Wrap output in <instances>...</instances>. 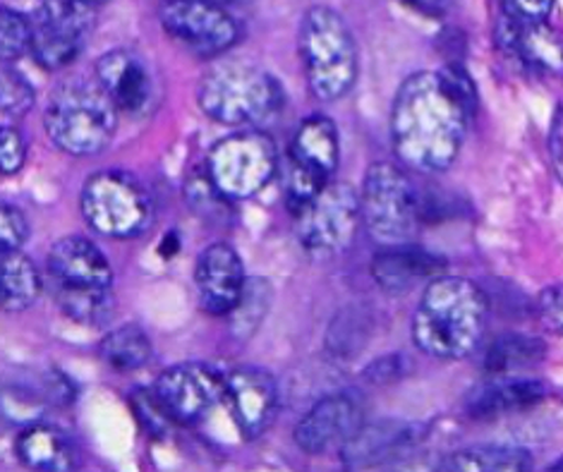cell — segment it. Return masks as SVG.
Returning a JSON list of instances; mask_svg holds the SVG:
<instances>
[{
	"mask_svg": "<svg viewBox=\"0 0 563 472\" xmlns=\"http://www.w3.org/2000/svg\"><path fill=\"white\" fill-rule=\"evenodd\" d=\"M544 394V384L532 376H489L467 391L465 413L477 420H489V417L538 406Z\"/></svg>",
	"mask_w": 563,
	"mask_h": 472,
	"instance_id": "cell-21",
	"label": "cell"
},
{
	"mask_svg": "<svg viewBox=\"0 0 563 472\" xmlns=\"http://www.w3.org/2000/svg\"><path fill=\"white\" fill-rule=\"evenodd\" d=\"M97 85L109 97L115 111L130 116L144 113L154 99L150 67L137 53L109 51L97 63Z\"/></svg>",
	"mask_w": 563,
	"mask_h": 472,
	"instance_id": "cell-18",
	"label": "cell"
},
{
	"mask_svg": "<svg viewBox=\"0 0 563 472\" xmlns=\"http://www.w3.org/2000/svg\"><path fill=\"white\" fill-rule=\"evenodd\" d=\"M199 106L221 125L257 128L284 106V89L257 65L219 63L199 83Z\"/></svg>",
	"mask_w": 563,
	"mask_h": 472,
	"instance_id": "cell-4",
	"label": "cell"
},
{
	"mask_svg": "<svg viewBox=\"0 0 563 472\" xmlns=\"http://www.w3.org/2000/svg\"><path fill=\"white\" fill-rule=\"evenodd\" d=\"M56 300L65 317L85 327H99L115 315L111 288H56Z\"/></svg>",
	"mask_w": 563,
	"mask_h": 472,
	"instance_id": "cell-28",
	"label": "cell"
},
{
	"mask_svg": "<svg viewBox=\"0 0 563 472\" xmlns=\"http://www.w3.org/2000/svg\"><path fill=\"white\" fill-rule=\"evenodd\" d=\"M406 358L400 355H388L384 360H377L374 365L367 370V376L374 382V384H384V382H394L396 376L406 374Z\"/></svg>",
	"mask_w": 563,
	"mask_h": 472,
	"instance_id": "cell-37",
	"label": "cell"
},
{
	"mask_svg": "<svg viewBox=\"0 0 563 472\" xmlns=\"http://www.w3.org/2000/svg\"><path fill=\"white\" fill-rule=\"evenodd\" d=\"M496 42L532 70L563 77V32L547 20H518L501 15Z\"/></svg>",
	"mask_w": 563,
	"mask_h": 472,
	"instance_id": "cell-17",
	"label": "cell"
},
{
	"mask_svg": "<svg viewBox=\"0 0 563 472\" xmlns=\"http://www.w3.org/2000/svg\"><path fill=\"white\" fill-rule=\"evenodd\" d=\"M549 472H563V458H561L559 463H554L552 468H549Z\"/></svg>",
	"mask_w": 563,
	"mask_h": 472,
	"instance_id": "cell-39",
	"label": "cell"
},
{
	"mask_svg": "<svg viewBox=\"0 0 563 472\" xmlns=\"http://www.w3.org/2000/svg\"><path fill=\"white\" fill-rule=\"evenodd\" d=\"M26 235H30V223L24 213L8 201H0V254L20 250Z\"/></svg>",
	"mask_w": 563,
	"mask_h": 472,
	"instance_id": "cell-32",
	"label": "cell"
},
{
	"mask_svg": "<svg viewBox=\"0 0 563 472\" xmlns=\"http://www.w3.org/2000/svg\"><path fill=\"white\" fill-rule=\"evenodd\" d=\"M420 12H432V18H444V12L451 8L449 3H418Z\"/></svg>",
	"mask_w": 563,
	"mask_h": 472,
	"instance_id": "cell-38",
	"label": "cell"
},
{
	"mask_svg": "<svg viewBox=\"0 0 563 472\" xmlns=\"http://www.w3.org/2000/svg\"><path fill=\"white\" fill-rule=\"evenodd\" d=\"M132 406H135L142 425H146L152 431H164L168 427L170 417L161 408L154 391H137V394H132Z\"/></svg>",
	"mask_w": 563,
	"mask_h": 472,
	"instance_id": "cell-35",
	"label": "cell"
},
{
	"mask_svg": "<svg viewBox=\"0 0 563 472\" xmlns=\"http://www.w3.org/2000/svg\"><path fill=\"white\" fill-rule=\"evenodd\" d=\"M223 400L243 437L254 439L269 429L278 413V384L266 370L240 367L223 376Z\"/></svg>",
	"mask_w": 563,
	"mask_h": 472,
	"instance_id": "cell-15",
	"label": "cell"
},
{
	"mask_svg": "<svg viewBox=\"0 0 563 472\" xmlns=\"http://www.w3.org/2000/svg\"><path fill=\"white\" fill-rule=\"evenodd\" d=\"M365 403L353 388L336 391L319 398L307 410L298 427H295V443L305 453H327L333 449H343L357 431L365 427Z\"/></svg>",
	"mask_w": 563,
	"mask_h": 472,
	"instance_id": "cell-13",
	"label": "cell"
},
{
	"mask_svg": "<svg viewBox=\"0 0 563 472\" xmlns=\"http://www.w3.org/2000/svg\"><path fill=\"white\" fill-rule=\"evenodd\" d=\"M82 213L99 235L128 240L152 223L154 207L142 183L123 171L91 175L82 190Z\"/></svg>",
	"mask_w": 563,
	"mask_h": 472,
	"instance_id": "cell-8",
	"label": "cell"
},
{
	"mask_svg": "<svg viewBox=\"0 0 563 472\" xmlns=\"http://www.w3.org/2000/svg\"><path fill=\"white\" fill-rule=\"evenodd\" d=\"M51 142L73 156H97L115 138L118 116L97 83L70 79L60 85L46 108Z\"/></svg>",
	"mask_w": 563,
	"mask_h": 472,
	"instance_id": "cell-5",
	"label": "cell"
},
{
	"mask_svg": "<svg viewBox=\"0 0 563 472\" xmlns=\"http://www.w3.org/2000/svg\"><path fill=\"white\" fill-rule=\"evenodd\" d=\"M48 272L56 288H111L113 272L103 252L91 240L70 235L53 245Z\"/></svg>",
	"mask_w": 563,
	"mask_h": 472,
	"instance_id": "cell-20",
	"label": "cell"
},
{
	"mask_svg": "<svg viewBox=\"0 0 563 472\" xmlns=\"http://www.w3.org/2000/svg\"><path fill=\"white\" fill-rule=\"evenodd\" d=\"M42 293V276L22 250L0 254V309L22 312Z\"/></svg>",
	"mask_w": 563,
	"mask_h": 472,
	"instance_id": "cell-24",
	"label": "cell"
},
{
	"mask_svg": "<svg viewBox=\"0 0 563 472\" xmlns=\"http://www.w3.org/2000/svg\"><path fill=\"white\" fill-rule=\"evenodd\" d=\"M245 268L240 254L228 242H213L199 254L195 286L199 303L209 315H233L245 290Z\"/></svg>",
	"mask_w": 563,
	"mask_h": 472,
	"instance_id": "cell-16",
	"label": "cell"
},
{
	"mask_svg": "<svg viewBox=\"0 0 563 472\" xmlns=\"http://www.w3.org/2000/svg\"><path fill=\"white\" fill-rule=\"evenodd\" d=\"M446 260L441 254L415 245L382 248L372 260V276L379 283L382 290L388 293H408L418 288L420 283H432L444 276Z\"/></svg>",
	"mask_w": 563,
	"mask_h": 472,
	"instance_id": "cell-19",
	"label": "cell"
},
{
	"mask_svg": "<svg viewBox=\"0 0 563 472\" xmlns=\"http://www.w3.org/2000/svg\"><path fill=\"white\" fill-rule=\"evenodd\" d=\"M339 158L341 144L333 120L327 116L307 118L292 134L288 146L284 187L290 213L305 209L329 183H333Z\"/></svg>",
	"mask_w": 563,
	"mask_h": 472,
	"instance_id": "cell-9",
	"label": "cell"
},
{
	"mask_svg": "<svg viewBox=\"0 0 563 472\" xmlns=\"http://www.w3.org/2000/svg\"><path fill=\"white\" fill-rule=\"evenodd\" d=\"M97 24V6L91 3H44L32 24L30 51L46 70H60L82 51L87 34Z\"/></svg>",
	"mask_w": 563,
	"mask_h": 472,
	"instance_id": "cell-11",
	"label": "cell"
},
{
	"mask_svg": "<svg viewBox=\"0 0 563 472\" xmlns=\"http://www.w3.org/2000/svg\"><path fill=\"white\" fill-rule=\"evenodd\" d=\"M475 108L477 91L461 63L410 75L391 108V140L400 166L418 173L446 171L461 152Z\"/></svg>",
	"mask_w": 563,
	"mask_h": 472,
	"instance_id": "cell-1",
	"label": "cell"
},
{
	"mask_svg": "<svg viewBox=\"0 0 563 472\" xmlns=\"http://www.w3.org/2000/svg\"><path fill=\"white\" fill-rule=\"evenodd\" d=\"M538 312L547 329L563 336V283H554V286H547L540 293Z\"/></svg>",
	"mask_w": 563,
	"mask_h": 472,
	"instance_id": "cell-34",
	"label": "cell"
},
{
	"mask_svg": "<svg viewBox=\"0 0 563 472\" xmlns=\"http://www.w3.org/2000/svg\"><path fill=\"white\" fill-rule=\"evenodd\" d=\"M422 427L400 420L365 422L357 435L341 449L343 463L353 470L379 465L396 453H406L420 441Z\"/></svg>",
	"mask_w": 563,
	"mask_h": 472,
	"instance_id": "cell-22",
	"label": "cell"
},
{
	"mask_svg": "<svg viewBox=\"0 0 563 472\" xmlns=\"http://www.w3.org/2000/svg\"><path fill=\"white\" fill-rule=\"evenodd\" d=\"M152 391L170 422L192 425L223 400V376L199 362H183L161 372Z\"/></svg>",
	"mask_w": 563,
	"mask_h": 472,
	"instance_id": "cell-14",
	"label": "cell"
},
{
	"mask_svg": "<svg viewBox=\"0 0 563 472\" xmlns=\"http://www.w3.org/2000/svg\"><path fill=\"white\" fill-rule=\"evenodd\" d=\"M101 358L109 362L113 370L132 372L144 367L152 360V343L137 323H125L103 336Z\"/></svg>",
	"mask_w": 563,
	"mask_h": 472,
	"instance_id": "cell-27",
	"label": "cell"
},
{
	"mask_svg": "<svg viewBox=\"0 0 563 472\" xmlns=\"http://www.w3.org/2000/svg\"><path fill=\"white\" fill-rule=\"evenodd\" d=\"M278 168L276 144L266 132L243 130L211 146L207 180L228 201L257 195Z\"/></svg>",
	"mask_w": 563,
	"mask_h": 472,
	"instance_id": "cell-7",
	"label": "cell"
},
{
	"mask_svg": "<svg viewBox=\"0 0 563 472\" xmlns=\"http://www.w3.org/2000/svg\"><path fill=\"white\" fill-rule=\"evenodd\" d=\"M360 216L377 245H408L424 223L422 193L404 166L377 161L367 168L360 187Z\"/></svg>",
	"mask_w": 563,
	"mask_h": 472,
	"instance_id": "cell-6",
	"label": "cell"
},
{
	"mask_svg": "<svg viewBox=\"0 0 563 472\" xmlns=\"http://www.w3.org/2000/svg\"><path fill=\"white\" fill-rule=\"evenodd\" d=\"M544 358V343L528 333H504L494 339L485 353L489 376H516L534 367Z\"/></svg>",
	"mask_w": 563,
	"mask_h": 472,
	"instance_id": "cell-26",
	"label": "cell"
},
{
	"mask_svg": "<svg viewBox=\"0 0 563 472\" xmlns=\"http://www.w3.org/2000/svg\"><path fill=\"white\" fill-rule=\"evenodd\" d=\"M298 48L307 87L319 101H336L357 79V46L351 26L333 8L314 6L305 12Z\"/></svg>",
	"mask_w": 563,
	"mask_h": 472,
	"instance_id": "cell-3",
	"label": "cell"
},
{
	"mask_svg": "<svg viewBox=\"0 0 563 472\" xmlns=\"http://www.w3.org/2000/svg\"><path fill=\"white\" fill-rule=\"evenodd\" d=\"M489 319V300L475 281L441 276L424 288L412 317V339L422 353L461 360L475 353Z\"/></svg>",
	"mask_w": 563,
	"mask_h": 472,
	"instance_id": "cell-2",
	"label": "cell"
},
{
	"mask_svg": "<svg viewBox=\"0 0 563 472\" xmlns=\"http://www.w3.org/2000/svg\"><path fill=\"white\" fill-rule=\"evenodd\" d=\"M158 18L176 42L199 56H219L240 39L238 20L219 3H164Z\"/></svg>",
	"mask_w": 563,
	"mask_h": 472,
	"instance_id": "cell-12",
	"label": "cell"
},
{
	"mask_svg": "<svg viewBox=\"0 0 563 472\" xmlns=\"http://www.w3.org/2000/svg\"><path fill=\"white\" fill-rule=\"evenodd\" d=\"M554 3H528V0H516V3H504L501 12L506 18L518 20H549Z\"/></svg>",
	"mask_w": 563,
	"mask_h": 472,
	"instance_id": "cell-36",
	"label": "cell"
},
{
	"mask_svg": "<svg viewBox=\"0 0 563 472\" xmlns=\"http://www.w3.org/2000/svg\"><path fill=\"white\" fill-rule=\"evenodd\" d=\"M20 461L34 472H75L79 453L68 435L51 425H32L18 437Z\"/></svg>",
	"mask_w": 563,
	"mask_h": 472,
	"instance_id": "cell-23",
	"label": "cell"
},
{
	"mask_svg": "<svg viewBox=\"0 0 563 472\" xmlns=\"http://www.w3.org/2000/svg\"><path fill=\"white\" fill-rule=\"evenodd\" d=\"M34 106V89L15 70H0V113L24 116Z\"/></svg>",
	"mask_w": 563,
	"mask_h": 472,
	"instance_id": "cell-31",
	"label": "cell"
},
{
	"mask_svg": "<svg viewBox=\"0 0 563 472\" xmlns=\"http://www.w3.org/2000/svg\"><path fill=\"white\" fill-rule=\"evenodd\" d=\"M32 22L24 20L20 12L0 6V58H18L30 48Z\"/></svg>",
	"mask_w": 563,
	"mask_h": 472,
	"instance_id": "cell-30",
	"label": "cell"
},
{
	"mask_svg": "<svg viewBox=\"0 0 563 472\" xmlns=\"http://www.w3.org/2000/svg\"><path fill=\"white\" fill-rule=\"evenodd\" d=\"M295 216V231L312 257H333L351 248L362 223L360 193L347 183H329Z\"/></svg>",
	"mask_w": 563,
	"mask_h": 472,
	"instance_id": "cell-10",
	"label": "cell"
},
{
	"mask_svg": "<svg viewBox=\"0 0 563 472\" xmlns=\"http://www.w3.org/2000/svg\"><path fill=\"white\" fill-rule=\"evenodd\" d=\"M532 458L518 447H471L446 455L437 472H530Z\"/></svg>",
	"mask_w": 563,
	"mask_h": 472,
	"instance_id": "cell-25",
	"label": "cell"
},
{
	"mask_svg": "<svg viewBox=\"0 0 563 472\" xmlns=\"http://www.w3.org/2000/svg\"><path fill=\"white\" fill-rule=\"evenodd\" d=\"M44 406L46 403L42 396H36L30 388L8 386L0 391V413H3L8 422L22 425L24 429L42 422L38 417L44 415Z\"/></svg>",
	"mask_w": 563,
	"mask_h": 472,
	"instance_id": "cell-29",
	"label": "cell"
},
{
	"mask_svg": "<svg viewBox=\"0 0 563 472\" xmlns=\"http://www.w3.org/2000/svg\"><path fill=\"white\" fill-rule=\"evenodd\" d=\"M26 158L24 138L12 128L0 125V173L12 175L22 171Z\"/></svg>",
	"mask_w": 563,
	"mask_h": 472,
	"instance_id": "cell-33",
	"label": "cell"
}]
</instances>
